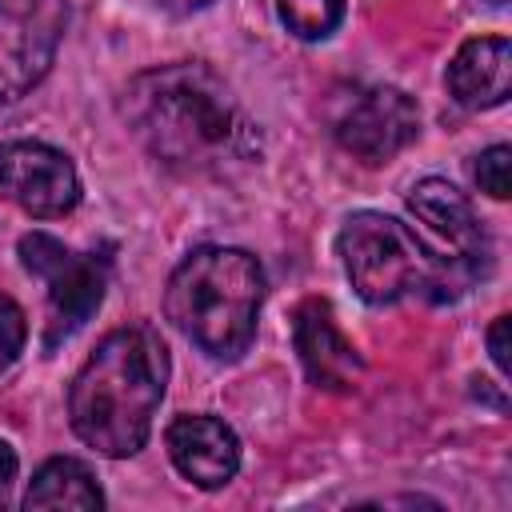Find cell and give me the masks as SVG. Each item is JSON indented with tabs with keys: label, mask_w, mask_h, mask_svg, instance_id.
I'll return each instance as SVG.
<instances>
[{
	"label": "cell",
	"mask_w": 512,
	"mask_h": 512,
	"mask_svg": "<svg viewBox=\"0 0 512 512\" xmlns=\"http://www.w3.org/2000/svg\"><path fill=\"white\" fill-rule=\"evenodd\" d=\"M344 8V0H276V16L296 40H328L340 28Z\"/></svg>",
	"instance_id": "14"
},
{
	"label": "cell",
	"mask_w": 512,
	"mask_h": 512,
	"mask_svg": "<svg viewBox=\"0 0 512 512\" xmlns=\"http://www.w3.org/2000/svg\"><path fill=\"white\" fill-rule=\"evenodd\" d=\"M20 264L44 280L48 288V336L44 344H60L100 308L108 288V260L96 252H72L64 240L48 232L20 236Z\"/></svg>",
	"instance_id": "6"
},
{
	"label": "cell",
	"mask_w": 512,
	"mask_h": 512,
	"mask_svg": "<svg viewBox=\"0 0 512 512\" xmlns=\"http://www.w3.org/2000/svg\"><path fill=\"white\" fill-rule=\"evenodd\" d=\"M492 4H508V0H492Z\"/></svg>",
	"instance_id": "20"
},
{
	"label": "cell",
	"mask_w": 512,
	"mask_h": 512,
	"mask_svg": "<svg viewBox=\"0 0 512 512\" xmlns=\"http://www.w3.org/2000/svg\"><path fill=\"white\" fill-rule=\"evenodd\" d=\"M444 84L460 108L488 112L512 96V44L508 36H472L448 60Z\"/></svg>",
	"instance_id": "12"
},
{
	"label": "cell",
	"mask_w": 512,
	"mask_h": 512,
	"mask_svg": "<svg viewBox=\"0 0 512 512\" xmlns=\"http://www.w3.org/2000/svg\"><path fill=\"white\" fill-rule=\"evenodd\" d=\"M472 180L480 192H488L492 200H508L512 196V148L508 144H492L472 160Z\"/></svg>",
	"instance_id": "15"
},
{
	"label": "cell",
	"mask_w": 512,
	"mask_h": 512,
	"mask_svg": "<svg viewBox=\"0 0 512 512\" xmlns=\"http://www.w3.org/2000/svg\"><path fill=\"white\" fill-rule=\"evenodd\" d=\"M328 124L344 152L364 164H384L420 136V108L404 88L372 84L340 96Z\"/></svg>",
	"instance_id": "8"
},
{
	"label": "cell",
	"mask_w": 512,
	"mask_h": 512,
	"mask_svg": "<svg viewBox=\"0 0 512 512\" xmlns=\"http://www.w3.org/2000/svg\"><path fill=\"white\" fill-rule=\"evenodd\" d=\"M508 332H512V316H496L488 328V356L500 368V376L512 372V356H508Z\"/></svg>",
	"instance_id": "17"
},
{
	"label": "cell",
	"mask_w": 512,
	"mask_h": 512,
	"mask_svg": "<svg viewBox=\"0 0 512 512\" xmlns=\"http://www.w3.org/2000/svg\"><path fill=\"white\" fill-rule=\"evenodd\" d=\"M264 288L268 280L252 252L200 244L172 268L164 312L212 360H240L256 336Z\"/></svg>",
	"instance_id": "3"
},
{
	"label": "cell",
	"mask_w": 512,
	"mask_h": 512,
	"mask_svg": "<svg viewBox=\"0 0 512 512\" xmlns=\"http://www.w3.org/2000/svg\"><path fill=\"white\" fill-rule=\"evenodd\" d=\"M336 252L348 284L364 304H396L412 292L436 296V260L424 240L396 216L360 208L344 220Z\"/></svg>",
	"instance_id": "4"
},
{
	"label": "cell",
	"mask_w": 512,
	"mask_h": 512,
	"mask_svg": "<svg viewBox=\"0 0 512 512\" xmlns=\"http://www.w3.org/2000/svg\"><path fill=\"white\" fill-rule=\"evenodd\" d=\"M0 196L36 220H52L80 204V176L60 148L8 140L0 144Z\"/></svg>",
	"instance_id": "9"
},
{
	"label": "cell",
	"mask_w": 512,
	"mask_h": 512,
	"mask_svg": "<svg viewBox=\"0 0 512 512\" xmlns=\"http://www.w3.org/2000/svg\"><path fill=\"white\" fill-rule=\"evenodd\" d=\"M164 444L176 472L204 492L224 488L240 468V436L232 432V424L208 412L176 416L164 432Z\"/></svg>",
	"instance_id": "11"
},
{
	"label": "cell",
	"mask_w": 512,
	"mask_h": 512,
	"mask_svg": "<svg viewBox=\"0 0 512 512\" xmlns=\"http://www.w3.org/2000/svg\"><path fill=\"white\" fill-rule=\"evenodd\" d=\"M16 468H20V460H16L12 444L0 440V508L8 504V492H12V484H16Z\"/></svg>",
	"instance_id": "18"
},
{
	"label": "cell",
	"mask_w": 512,
	"mask_h": 512,
	"mask_svg": "<svg viewBox=\"0 0 512 512\" xmlns=\"http://www.w3.org/2000/svg\"><path fill=\"white\" fill-rule=\"evenodd\" d=\"M292 344L304 364V376L324 392H352L364 376V356L340 332L328 300L312 296L292 316Z\"/></svg>",
	"instance_id": "10"
},
{
	"label": "cell",
	"mask_w": 512,
	"mask_h": 512,
	"mask_svg": "<svg viewBox=\"0 0 512 512\" xmlns=\"http://www.w3.org/2000/svg\"><path fill=\"white\" fill-rule=\"evenodd\" d=\"M124 120L148 156L176 172L224 176L256 160V124L244 116L236 92L200 60L156 64L132 76Z\"/></svg>",
	"instance_id": "1"
},
{
	"label": "cell",
	"mask_w": 512,
	"mask_h": 512,
	"mask_svg": "<svg viewBox=\"0 0 512 512\" xmlns=\"http://www.w3.org/2000/svg\"><path fill=\"white\" fill-rule=\"evenodd\" d=\"M24 508H76V512H100L104 508V492L92 476V468L76 456H52L36 468L28 492H24Z\"/></svg>",
	"instance_id": "13"
},
{
	"label": "cell",
	"mask_w": 512,
	"mask_h": 512,
	"mask_svg": "<svg viewBox=\"0 0 512 512\" xmlns=\"http://www.w3.org/2000/svg\"><path fill=\"white\" fill-rule=\"evenodd\" d=\"M24 340H28V320H24L20 304L0 292V376L20 360Z\"/></svg>",
	"instance_id": "16"
},
{
	"label": "cell",
	"mask_w": 512,
	"mask_h": 512,
	"mask_svg": "<svg viewBox=\"0 0 512 512\" xmlns=\"http://www.w3.org/2000/svg\"><path fill=\"white\" fill-rule=\"evenodd\" d=\"M164 8H172V12H192V8H204L208 0H160Z\"/></svg>",
	"instance_id": "19"
},
{
	"label": "cell",
	"mask_w": 512,
	"mask_h": 512,
	"mask_svg": "<svg viewBox=\"0 0 512 512\" xmlns=\"http://www.w3.org/2000/svg\"><path fill=\"white\" fill-rule=\"evenodd\" d=\"M408 212L420 224V240L436 260V296L456 300L476 284L488 264V236L468 204V196L444 176H424L408 192Z\"/></svg>",
	"instance_id": "5"
},
{
	"label": "cell",
	"mask_w": 512,
	"mask_h": 512,
	"mask_svg": "<svg viewBox=\"0 0 512 512\" xmlns=\"http://www.w3.org/2000/svg\"><path fill=\"white\" fill-rule=\"evenodd\" d=\"M168 348L156 328H112L80 364L68 388L72 432L100 456L124 460L148 444L152 416L168 388Z\"/></svg>",
	"instance_id": "2"
},
{
	"label": "cell",
	"mask_w": 512,
	"mask_h": 512,
	"mask_svg": "<svg viewBox=\"0 0 512 512\" xmlns=\"http://www.w3.org/2000/svg\"><path fill=\"white\" fill-rule=\"evenodd\" d=\"M68 0H0V104L24 100L56 60Z\"/></svg>",
	"instance_id": "7"
}]
</instances>
